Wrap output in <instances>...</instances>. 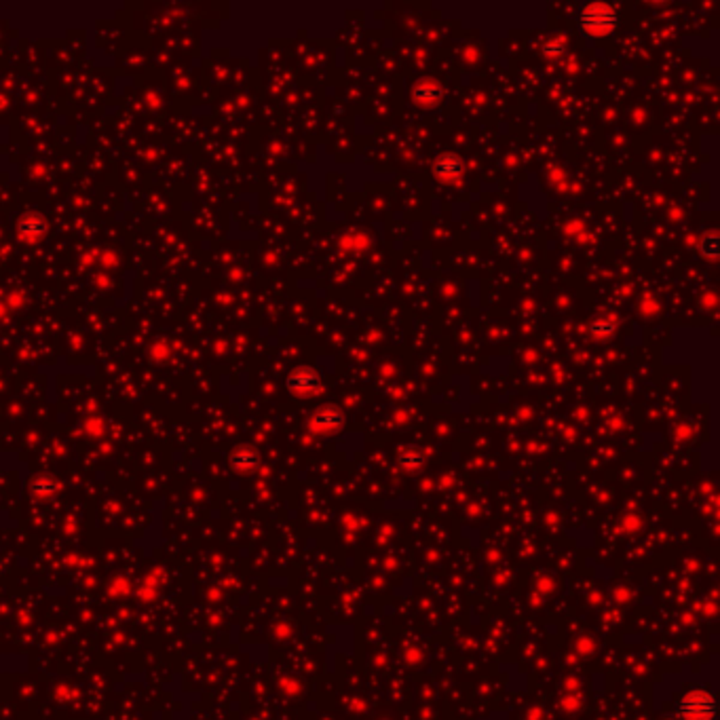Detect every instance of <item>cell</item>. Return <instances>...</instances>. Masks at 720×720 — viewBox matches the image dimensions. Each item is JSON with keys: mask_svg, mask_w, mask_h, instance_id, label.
Wrapping results in <instances>:
<instances>
[{"mask_svg": "<svg viewBox=\"0 0 720 720\" xmlns=\"http://www.w3.org/2000/svg\"><path fill=\"white\" fill-rule=\"evenodd\" d=\"M579 26L592 38L608 36L617 26V11L612 4H588L581 9Z\"/></svg>", "mask_w": 720, "mask_h": 720, "instance_id": "1", "label": "cell"}, {"mask_svg": "<svg viewBox=\"0 0 720 720\" xmlns=\"http://www.w3.org/2000/svg\"><path fill=\"white\" fill-rule=\"evenodd\" d=\"M716 712V701L708 691H691L678 704V714L682 720H712Z\"/></svg>", "mask_w": 720, "mask_h": 720, "instance_id": "2", "label": "cell"}, {"mask_svg": "<svg viewBox=\"0 0 720 720\" xmlns=\"http://www.w3.org/2000/svg\"><path fill=\"white\" fill-rule=\"evenodd\" d=\"M433 172H435L437 180L456 182L461 176H463V172H465V163H463V159H461L459 155H454V152H444V155H439V157L435 159Z\"/></svg>", "mask_w": 720, "mask_h": 720, "instance_id": "3", "label": "cell"}, {"mask_svg": "<svg viewBox=\"0 0 720 720\" xmlns=\"http://www.w3.org/2000/svg\"><path fill=\"white\" fill-rule=\"evenodd\" d=\"M319 385H321L319 374L313 367H298L288 378V387L296 395H313L319 391Z\"/></svg>", "mask_w": 720, "mask_h": 720, "instance_id": "4", "label": "cell"}, {"mask_svg": "<svg viewBox=\"0 0 720 720\" xmlns=\"http://www.w3.org/2000/svg\"><path fill=\"white\" fill-rule=\"evenodd\" d=\"M345 424V414L336 406H323L311 417V429L317 433H334Z\"/></svg>", "mask_w": 720, "mask_h": 720, "instance_id": "5", "label": "cell"}, {"mask_svg": "<svg viewBox=\"0 0 720 720\" xmlns=\"http://www.w3.org/2000/svg\"><path fill=\"white\" fill-rule=\"evenodd\" d=\"M442 100V87L435 80H420L419 85L414 87V102L419 106L431 108L437 106V102Z\"/></svg>", "mask_w": 720, "mask_h": 720, "instance_id": "6", "label": "cell"}, {"mask_svg": "<svg viewBox=\"0 0 720 720\" xmlns=\"http://www.w3.org/2000/svg\"><path fill=\"white\" fill-rule=\"evenodd\" d=\"M231 465L237 471H251L258 467V454L249 448H239L231 454Z\"/></svg>", "mask_w": 720, "mask_h": 720, "instance_id": "7", "label": "cell"}, {"mask_svg": "<svg viewBox=\"0 0 720 720\" xmlns=\"http://www.w3.org/2000/svg\"><path fill=\"white\" fill-rule=\"evenodd\" d=\"M615 330H617V325H615L612 321H608V319H598V321H594V323L590 325V332H592V336H594V338H598V340H606V338H610V336L615 334Z\"/></svg>", "mask_w": 720, "mask_h": 720, "instance_id": "8", "label": "cell"}, {"mask_svg": "<svg viewBox=\"0 0 720 720\" xmlns=\"http://www.w3.org/2000/svg\"><path fill=\"white\" fill-rule=\"evenodd\" d=\"M32 492L41 499H49L51 494L58 492V481L49 480V478H38L32 481Z\"/></svg>", "mask_w": 720, "mask_h": 720, "instance_id": "9", "label": "cell"}, {"mask_svg": "<svg viewBox=\"0 0 720 720\" xmlns=\"http://www.w3.org/2000/svg\"><path fill=\"white\" fill-rule=\"evenodd\" d=\"M400 465L406 467V469H419L422 465V454L417 450H404L400 454Z\"/></svg>", "mask_w": 720, "mask_h": 720, "instance_id": "10", "label": "cell"}, {"mask_svg": "<svg viewBox=\"0 0 720 720\" xmlns=\"http://www.w3.org/2000/svg\"><path fill=\"white\" fill-rule=\"evenodd\" d=\"M545 53L555 58V56H562L564 53V38L562 36H553L551 41H547L545 45Z\"/></svg>", "mask_w": 720, "mask_h": 720, "instance_id": "11", "label": "cell"}]
</instances>
